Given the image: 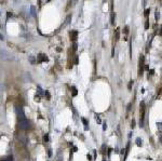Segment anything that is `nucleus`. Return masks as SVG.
Segmentation results:
<instances>
[{"label":"nucleus","mask_w":162,"mask_h":161,"mask_svg":"<svg viewBox=\"0 0 162 161\" xmlns=\"http://www.w3.org/2000/svg\"><path fill=\"white\" fill-rule=\"evenodd\" d=\"M149 13H150V10H149V9H146L145 12H144V15H145V16H148Z\"/></svg>","instance_id":"f8f14e48"},{"label":"nucleus","mask_w":162,"mask_h":161,"mask_svg":"<svg viewBox=\"0 0 162 161\" xmlns=\"http://www.w3.org/2000/svg\"><path fill=\"white\" fill-rule=\"evenodd\" d=\"M30 10H32V11H30V12H32V14L35 16V15H36V9H35V7L33 6L32 8H30Z\"/></svg>","instance_id":"6e6552de"},{"label":"nucleus","mask_w":162,"mask_h":161,"mask_svg":"<svg viewBox=\"0 0 162 161\" xmlns=\"http://www.w3.org/2000/svg\"><path fill=\"white\" fill-rule=\"evenodd\" d=\"M103 161H105V159H104V160H103Z\"/></svg>","instance_id":"4be33fe9"},{"label":"nucleus","mask_w":162,"mask_h":161,"mask_svg":"<svg viewBox=\"0 0 162 161\" xmlns=\"http://www.w3.org/2000/svg\"><path fill=\"white\" fill-rule=\"evenodd\" d=\"M132 85H133V82H132V81H131V82H129V89H130V90L132 89Z\"/></svg>","instance_id":"dca6fc26"},{"label":"nucleus","mask_w":162,"mask_h":161,"mask_svg":"<svg viewBox=\"0 0 162 161\" xmlns=\"http://www.w3.org/2000/svg\"><path fill=\"white\" fill-rule=\"evenodd\" d=\"M115 13H111V24H115Z\"/></svg>","instance_id":"1a4fd4ad"},{"label":"nucleus","mask_w":162,"mask_h":161,"mask_svg":"<svg viewBox=\"0 0 162 161\" xmlns=\"http://www.w3.org/2000/svg\"><path fill=\"white\" fill-rule=\"evenodd\" d=\"M57 161H62V154H60V152H58L57 154Z\"/></svg>","instance_id":"9b49d317"},{"label":"nucleus","mask_w":162,"mask_h":161,"mask_svg":"<svg viewBox=\"0 0 162 161\" xmlns=\"http://www.w3.org/2000/svg\"><path fill=\"white\" fill-rule=\"evenodd\" d=\"M48 1H51V0H48Z\"/></svg>","instance_id":"412c9836"},{"label":"nucleus","mask_w":162,"mask_h":161,"mask_svg":"<svg viewBox=\"0 0 162 161\" xmlns=\"http://www.w3.org/2000/svg\"><path fill=\"white\" fill-rule=\"evenodd\" d=\"M139 72H138V75H143V72H144V56H141L139 58Z\"/></svg>","instance_id":"7ed1b4c3"},{"label":"nucleus","mask_w":162,"mask_h":161,"mask_svg":"<svg viewBox=\"0 0 162 161\" xmlns=\"http://www.w3.org/2000/svg\"><path fill=\"white\" fill-rule=\"evenodd\" d=\"M119 33H120V29L117 28V29H116V40H118L119 37H120V36H119Z\"/></svg>","instance_id":"0eeeda50"},{"label":"nucleus","mask_w":162,"mask_h":161,"mask_svg":"<svg viewBox=\"0 0 162 161\" xmlns=\"http://www.w3.org/2000/svg\"><path fill=\"white\" fill-rule=\"evenodd\" d=\"M74 50H77V43H74Z\"/></svg>","instance_id":"a211bd4d"},{"label":"nucleus","mask_w":162,"mask_h":161,"mask_svg":"<svg viewBox=\"0 0 162 161\" xmlns=\"http://www.w3.org/2000/svg\"><path fill=\"white\" fill-rule=\"evenodd\" d=\"M135 121H134V120H133V121H132V128H134V125H135V123H134Z\"/></svg>","instance_id":"6ab92c4d"},{"label":"nucleus","mask_w":162,"mask_h":161,"mask_svg":"<svg viewBox=\"0 0 162 161\" xmlns=\"http://www.w3.org/2000/svg\"><path fill=\"white\" fill-rule=\"evenodd\" d=\"M72 90H73V95H74V96H76V95H77V93H78V92H77V90H76V88H75V87H73V88H72Z\"/></svg>","instance_id":"9d476101"},{"label":"nucleus","mask_w":162,"mask_h":161,"mask_svg":"<svg viewBox=\"0 0 162 161\" xmlns=\"http://www.w3.org/2000/svg\"><path fill=\"white\" fill-rule=\"evenodd\" d=\"M136 144H137V146H140L141 145V139L140 138H137L136 139Z\"/></svg>","instance_id":"4468645a"},{"label":"nucleus","mask_w":162,"mask_h":161,"mask_svg":"<svg viewBox=\"0 0 162 161\" xmlns=\"http://www.w3.org/2000/svg\"><path fill=\"white\" fill-rule=\"evenodd\" d=\"M43 140H44V142H49V134H45L43 136Z\"/></svg>","instance_id":"ddd939ff"},{"label":"nucleus","mask_w":162,"mask_h":161,"mask_svg":"<svg viewBox=\"0 0 162 161\" xmlns=\"http://www.w3.org/2000/svg\"><path fill=\"white\" fill-rule=\"evenodd\" d=\"M37 58H38V62L39 63H43V62H48L49 61L48 57L45 56V54H43V53H39Z\"/></svg>","instance_id":"f03ea898"},{"label":"nucleus","mask_w":162,"mask_h":161,"mask_svg":"<svg viewBox=\"0 0 162 161\" xmlns=\"http://www.w3.org/2000/svg\"><path fill=\"white\" fill-rule=\"evenodd\" d=\"M156 19H157V21L159 19V13L158 12H156Z\"/></svg>","instance_id":"f3484780"},{"label":"nucleus","mask_w":162,"mask_h":161,"mask_svg":"<svg viewBox=\"0 0 162 161\" xmlns=\"http://www.w3.org/2000/svg\"><path fill=\"white\" fill-rule=\"evenodd\" d=\"M144 67H145V69H146V70H148V69H149V67H148L147 65H146V66H144Z\"/></svg>","instance_id":"aec40b11"},{"label":"nucleus","mask_w":162,"mask_h":161,"mask_svg":"<svg viewBox=\"0 0 162 161\" xmlns=\"http://www.w3.org/2000/svg\"><path fill=\"white\" fill-rule=\"evenodd\" d=\"M1 161H13V157L12 156H7L4 159H2Z\"/></svg>","instance_id":"423d86ee"},{"label":"nucleus","mask_w":162,"mask_h":161,"mask_svg":"<svg viewBox=\"0 0 162 161\" xmlns=\"http://www.w3.org/2000/svg\"><path fill=\"white\" fill-rule=\"evenodd\" d=\"M17 118H18V127L21 129H23V130H27L29 128V122H28V120L26 119L22 108H19L17 110Z\"/></svg>","instance_id":"f257e3e1"},{"label":"nucleus","mask_w":162,"mask_h":161,"mask_svg":"<svg viewBox=\"0 0 162 161\" xmlns=\"http://www.w3.org/2000/svg\"><path fill=\"white\" fill-rule=\"evenodd\" d=\"M77 36H78V32L77 31L70 32V39H72L73 41H76V40H77Z\"/></svg>","instance_id":"20e7f679"},{"label":"nucleus","mask_w":162,"mask_h":161,"mask_svg":"<svg viewBox=\"0 0 162 161\" xmlns=\"http://www.w3.org/2000/svg\"><path fill=\"white\" fill-rule=\"evenodd\" d=\"M149 28V22L147 21L146 23H145V29H148Z\"/></svg>","instance_id":"2eb2a0df"},{"label":"nucleus","mask_w":162,"mask_h":161,"mask_svg":"<svg viewBox=\"0 0 162 161\" xmlns=\"http://www.w3.org/2000/svg\"><path fill=\"white\" fill-rule=\"evenodd\" d=\"M70 19H72V15H68V16L66 17V21H65V23L63 24V27H65V26H67V25L69 24V22H70Z\"/></svg>","instance_id":"39448f33"}]
</instances>
